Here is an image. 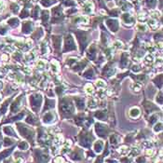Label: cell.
<instances>
[{
  "label": "cell",
  "mask_w": 163,
  "mask_h": 163,
  "mask_svg": "<svg viewBox=\"0 0 163 163\" xmlns=\"http://www.w3.org/2000/svg\"><path fill=\"white\" fill-rule=\"evenodd\" d=\"M96 132L98 133V135L105 136V135H106L105 133L107 132V129H106V127L102 125V124H96Z\"/></svg>",
  "instance_id": "obj_1"
},
{
  "label": "cell",
  "mask_w": 163,
  "mask_h": 163,
  "mask_svg": "<svg viewBox=\"0 0 163 163\" xmlns=\"http://www.w3.org/2000/svg\"><path fill=\"white\" fill-rule=\"evenodd\" d=\"M140 114H141V112H140V109L138 107H133L130 110V116L132 118H137L140 116Z\"/></svg>",
  "instance_id": "obj_2"
},
{
  "label": "cell",
  "mask_w": 163,
  "mask_h": 163,
  "mask_svg": "<svg viewBox=\"0 0 163 163\" xmlns=\"http://www.w3.org/2000/svg\"><path fill=\"white\" fill-rule=\"evenodd\" d=\"M71 158L75 159V160H79V159H81L82 158V153L80 150H78L77 148L75 150L73 154H72V156H71Z\"/></svg>",
  "instance_id": "obj_3"
},
{
  "label": "cell",
  "mask_w": 163,
  "mask_h": 163,
  "mask_svg": "<svg viewBox=\"0 0 163 163\" xmlns=\"http://www.w3.org/2000/svg\"><path fill=\"white\" fill-rule=\"evenodd\" d=\"M103 147H104V143H103V141H101V140L97 141V142L94 144V150H95V152L100 153L101 151L103 150Z\"/></svg>",
  "instance_id": "obj_4"
},
{
  "label": "cell",
  "mask_w": 163,
  "mask_h": 163,
  "mask_svg": "<svg viewBox=\"0 0 163 163\" xmlns=\"http://www.w3.org/2000/svg\"><path fill=\"white\" fill-rule=\"evenodd\" d=\"M53 120H54V116L52 115V113H47V114L44 116L43 121H44L45 123H51Z\"/></svg>",
  "instance_id": "obj_5"
},
{
  "label": "cell",
  "mask_w": 163,
  "mask_h": 163,
  "mask_svg": "<svg viewBox=\"0 0 163 163\" xmlns=\"http://www.w3.org/2000/svg\"><path fill=\"white\" fill-rule=\"evenodd\" d=\"M89 107L90 109H94L97 107V101L94 98H91L90 100L89 101Z\"/></svg>",
  "instance_id": "obj_6"
},
{
  "label": "cell",
  "mask_w": 163,
  "mask_h": 163,
  "mask_svg": "<svg viewBox=\"0 0 163 163\" xmlns=\"http://www.w3.org/2000/svg\"><path fill=\"white\" fill-rule=\"evenodd\" d=\"M62 140H63L62 135H61V134H57L56 136L54 137V142H53V144H54L55 145H59V144L62 143Z\"/></svg>",
  "instance_id": "obj_7"
},
{
  "label": "cell",
  "mask_w": 163,
  "mask_h": 163,
  "mask_svg": "<svg viewBox=\"0 0 163 163\" xmlns=\"http://www.w3.org/2000/svg\"><path fill=\"white\" fill-rule=\"evenodd\" d=\"M85 91L88 93V94H92L93 93V86L91 84H87L86 87H85Z\"/></svg>",
  "instance_id": "obj_8"
},
{
  "label": "cell",
  "mask_w": 163,
  "mask_h": 163,
  "mask_svg": "<svg viewBox=\"0 0 163 163\" xmlns=\"http://www.w3.org/2000/svg\"><path fill=\"white\" fill-rule=\"evenodd\" d=\"M4 132H5L8 135H14V136H15L14 131L11 129V127H6L5 129H4Z\"/></svg>",
  "instance_id": "obj_9"
},
{
  "label": "cell",
  "mask_w": 163,
  "mask_h": 163,
  "mask_svg": "<svg viewBox=\"0 0 163 163\" xmlns=\"http://www.w3.org/2000/svg\"><path fill=\"white\" fill-rule=\"evenodd\" d=\"M154 62V57H153L152 55H147L146 57H145V60H144V63L145 64H150V63H152Z\"/></svg>",
  "instance_id": "obj_10"
},
{
  "label": "cell",
  "mask_w": 163,
  "mask_h": 163,
  "mask_svg": "<svg viewBox=\"0 0 163 163\" xmlns=\"http://www.w3.org/2000/svg\"><path fill=\"white\" fill-rule=\"evenodd\" d=\"M139 152H140V150L138 149V147H133L132 149L131 153H130V156H131V157H134V156H137V155L139 154Z\"/></svg>",
  "instance_id": "obj_11"
},
{
  "label": "cell",
  "mask_w": 163,
  "mask_h": 163,
  "mask_svg": "<svg viewBox=\"0 0 163 163\" xmlns=\"http://www.w3.org/2000/svg\"><path fill=\"white\" fill-rule=\"evenodd\" d=\"M132 89L134 90V91H139L141 89V85L139 84V83H133L132 85Z\"/></svg>",
  "instance_id": "obj_12"
},
{
  "label": "cell",
  "mask_w": 163,
  "mask_h": 163,
  "mask_svg": "<svg viewBox=\"0 0 163 163\" xmlns=\"http://www.w3.org/2000/svg\"><path fill=\"white\" fill-rule=\"evenodd\" d=\"M46 64H47V63H46L44 60H40V61H38V63H37V67L43 69L46 67Z\"/></svg>",
  "instance_id": "obj_13"
},
{
  "label": "cell",
  "mask_w": 163,
  "mask_h": 163,
  "mask_svg": "<svg viewBox=\"0 0 163 163\" xmlns=\"http://www.w3.org/2000/svg\"><path fill=\"white\" fill-rule=\"evenodd\" d=\"M28 144H27L26 142H21L20 144H19V148L20 149H21V150H25V149H27L28 148Z\"/></svg>",
  "instance_id": "obj_14"
},
{
  "label": "cell",
  "mask_w": 163,
  "mask_h": 163,
  "mask_svg": "<svg viewBox=\"0 0 163 163\" xmlns=\"http://www.w3.org/2000/svg\"><path fill=\"white\" fill-rule=\"evenodd\" d=\"M118 152L120 153V154H122V155H125V154L128 152V147L125 146V145H123V146H121V147L118 149Z\"/></svg>",
  "instance_id": "obj_15"
},
{
  "label": "cell",
  "mask_w": 163,
  "mask_h": 163,
  "mask_svg": "<svg viewBox=\"0 0 163 163\" xmlns=\"http://www.w3.org/2000/svg\"><path fill=\"white\" fill-rule=\"evenodd\" d=\"M161 130H162V123H161V122H159V123L157 124L156 127L154 128V131H155L156 132H160Z\"/></svg>",
  "instance_id": "obj_16"
},
{
  "label": "cell",
  "mask_w": 163,
  "mask_h": 163,
  "mask_svg": "<svg viewBox=\"0 0 163 163\" xmlns=\"http://www.w3.org/2000/svg\"><path fill=\"white\" fill-rule=\"evenodd\" d=\"M96 86L98 87V88H105L106 84H105V82H104L103 80H98L97 82H96Z\"/></svg>",
  "instance_id": "obj_17"
},
{
  "label": "cell",
  "mask_w": 163,
  "mask_h": 163,
  "mask_svg": "<svg viewBox=\"0 0 163 163\" xmlns=\"http://www.w3.org/2000/svg\"><path fill=\"white\" fill-rule=\"evenodd\" d=\"M35 57H36V54L34 52L28 53V55H26V60L27 61H32Z\"/></svg>",
  "instance_id": "obj_18"
},
{
  "label": "cell",
  "mask_w": 163,
  "mask_h": 163,
  "mask_svg": "<svg viewBox=\"0 0 163 163\" xmlns=\"http://www.w3.org/2000/svg\"><path fill=\"white\" fill-rule=\"evenodd\" d=\"M149 25L151 26L152 29H155L156 27L158 26V23L156 22V21H154V20H151V21H149Z\"/></svg>",
  "instance_id": "obj_19"
},
{
  "label": "cell",
  "mask_w": 163,
  "mask_h": 163,
  "mask_svg": "<svg viewBox=\"0 0 163 163\" xmlns=\"http://www.w3.org/2000/svg\"><path fill=\"white\" fill-rule=\"evenodd\" d=\"M85 10L89 11V12H90V11H92V5H91L90 3H89L88 5L86 6V9H85Z\"/></svg>",
  "instance_id": "obj_20"
},
{
  "label": "cell",
  "mask_w": 163,
  "mask_h": 163,
  "mask_svg": "<svg viewBox=\"0 0 163 163\" xmlns=\"http://www.w3.org/2000/svg\"><path fill=\"white\" fill-rule=\"evenodd\" d=\"M55 163H63V158H61V157H58V158H55Z\"/></svg>",
  "instance_id": "obj_21"
},
{
  "label": "cell",
  "mask_w": 163,
  "mask_h": 163,
  "mask_svg": "<svg viewBox=\"0 0 163 163\" xmlns=\"http://www.w3.org/2000/svg\"><path fill=\"white\" fill-rule=\"evenodd\" d=\"M153 154H154V150H153V149H148L147 151H146V155H147V156L152 157Z\"/></svg>",
  "instance_id": "obj_22"
},
{
  "label": "cell",
  "mask_w": 163,
  "mask_h": 163,
  "mask_svg": "<svg viewBox=\"0 0 163 163\" xmlns=\"http://www.w3.org/2000/svg\"><path fill=\"white\" fill-rule=\"evenodd\" d=\"M144 161H145V160H144V158H143V157L137 159V163H144Z\"/></svg>",
  "instance_id": "obj_23"
},
{
  "label": "cell",
  "mask_w": 163,
  "mask_h": 163,
  "mask_svg": "<svg viewBox=\"0 0 163 163\" xmlns=\"http://www.w3.org/2000/svg\"><path fill=\"white\" fill-rule=\"evenodd\" d=\"M107 162L108 163H117L116 160H107Z\"/></svg>",
  "instance_id": "obj_24"
}]
</instances>
